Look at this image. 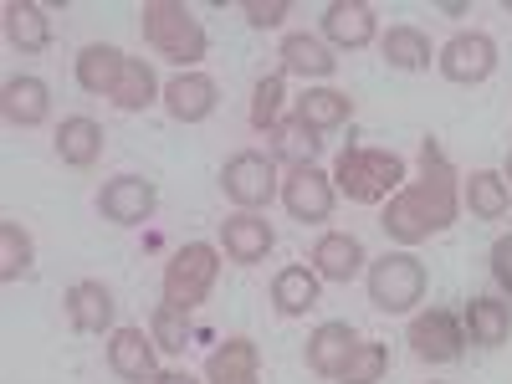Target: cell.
Segmentation results:
<instances>
[{
  "label": "cell",
  "instance_id": "20",
  "mask_svg": "<svg viewBox=\"0 0 512 384\" xmlns=\"http://www.w3.org/2000/svg\"><path fill=\"white\" fill-rule=\"evenodd\" d=\"M6 36L11 47L21 52H47L52 47V21H47V6H31V0H6Z\"/></svg>",
  "mask_w": 512,
  "mask_h": 384
},
{
  "label": "cell",
  "instance_id": "5",
  "mask_svg": "<svg viewBox=\"0 0 512 384\" xmlns=\"http://www.w3.org/2000/svg\"><path fill=\"white\" fill-rule=\"evenodd\" d=\"M364 282H369V303L379 313H410L425 297V267L410 251H384Z\"/></svg>",
  "mask_w": 512,
  "mask_h": 384
},
{
  "label": "cell",
  "instance_id": "18",
  "mask_svg": "<svg viewBox=\"0 0 512 384\" xmlns=\"http://www.w3.org/2000/svg\"><path fill=\"white\" fill-rule=\"evenodd\" d=\"M210 384H262V354L251 338H226V344L205 359Z\"/></svg>",
  "mask_w": 512,
  "mask_h": 384
},
{
  "label": "cell",
  "instance_id": "25",
  "mask_svg": "<svg viewBox=\"0 0 512 384\" xmlns=\"http://www.w3.org/2000/svg\"><path fill=\"white\" fill-rule=\"evenodd\" d=\"M318 272L313 267H282L277 277H272V303H277V313H287V318H297V313H308L313 303H318Z\"/></svg>",
  "mask_w": 512,
  "mask_h": 384
},
{
  "label": "cell",
  "instance_id": "29",
  "mask_svg": "<svg viewBox=\"0 0 512 384\" xmlns=\"http://www.w3.org/2000/svg\"><path fill=\"white\" fill-rule=\"evenodd\" d=\"M379 47H384V62L400 67V72L431 67V41H425V31H415V26H390L379 36Z\"/></svg>",
  "mask_w": 512,
  "mask_h": 384
},
{
  "label": "cell",
  "instance_id": "14",
  "mask_svg": "<svg viewBox=\"0 0 512 384\" xmlns=\"http://www.w3.org/2000/svg\"><path fill=\"white\" fill-rule=\"evenodd\" d=\"M154 338H144V328H113V338H108V364H113V374L118 379H128V384H149L154 374H159V359H154Z\"/></svg>",
  "mask_w": 512,
  "mask_h": 384
},
{
  "label": "cell",
  "instance_id": "33",
  "mask_svg": "<svg viewBox=\"0 0 512 384\" xmlns=\"http://www.w3.org/2000/svg\"><path fill=\"white\" fill-rule=\"evenodd\" d=\"M282 98H287V88H282L277 72L256 82V88H251V128L272 134V128H277V113H282Z\"/></svg>",
  "mask_w": 512,
  "mask_h": 384
},
{
  "label": "cell",
  "instance_id": "4",
  "mask_svg": "<svg viewBox=\"0 0 512 384\" xmlns=\"http://www.w3.org/2000/svg\"><path fill=\"white\" fill-rule=\"evenodd\" d=\"M216 277H221V251L210 241H190V246H180L175 256H169V267H164V303L190 313L210 297Z\"/></svg>",
  "mask_w": 512,
  "mask_h": 384
},
{
  "label": "cell",
  "instance_id": "7",
  "mask_svg": "<svg viewBox=\"0 0 512 384\" xmlns=\"http://www.w3.org/2000/svg\"><path fill=\"white\" fill-rule=\"evenodd\" d=\"M436 67H441L446 82H461V88L487 82V77L497 72V41H492L487 31H461V36H451L446 47H441Z\"/></svg>",
  "mask_w": 512,
  "mask_h": 384
},
{
  "label": "cell",
  "instance_id": "3",
  "mask_svg": "<svg viewBox=\"0 0 512 384\" xmlns=\"http://www.w3.org/2000/svg\"><path fill=\"white\" fill-rule=\"evenodd\" d=\"M333 190L359 205H379L405 190V159L395 149H344L333 164Z\"/></svg>",
  "mask_w": 512,
  "mask_h": 384
},
{
  "label": "cell",
  "instance_id": "22",
  "mask_svg": "<svg viewBox=\"0 0 512 384\" xmlns=\"http://www.w3.org/2000/svg\"><path fill=\"white\" fill-rule=\"evenodd\" d=\"M123 52L118 47H103V41H93V47H82L77 57V82H82V93H98V98H113L118 88V77H123Z\"/></svg>",
  "mask_w": 512,
  "mask_h": 384
},
{
  "label": "cell",
  "instance_id": "15",
  "mask_svg": "<svg viewBox=\"0 0 512 384\" xmlns=\"http://www.w3.org/2000/svg\"><path fill=\"white\" fill-rule=\"evenodd\" d=\"M374 31H379V21H374V6H364V0H333V6L323 11V36L344 52L369 47Z\"/></svg>",
  "mask_w": 512,
  "mask_h": 384
},
{
  "label": "cell",
  "instance_id": "10",
  "mask_svg": "<svg viewBox=\"0 0 512 384\" xmlns=\"http://www.w3.org/2000/svg\"><path fill=\"white\" fill-rule=\"evenodd\" d=\"M282 205L292 221H328L333 216V175H323V169H292V175L282 180Z\"/></svg>",
  "mask_w": 512,
  "mask_h": 384
},
{
  "label": "cell",
  "instance_id": "23",
  "mask_svg": "<svg viewBox=\"0 0 512 384\" xmlns=\"http://www.w3.org/2000/svg\"><path fill=\"white\" fill-rule=\"evenodd\" d=\"M57 154H62V164H72V169H88V164H98V154H103V123H93V118H62V128H57Z\"/></svg>",
  "mask_w": 512,
  "mask_h": 384
},
{
  "label": "cell",
  "instance_id": "32",
  "mask_svg": "<svg viewBox=\"0 0 512 384\" xmlns=\"http://www.w3.org/2000/svg\"><path fill=\"white\" fill-rule=\"evenodd\" d=\"M149 338L164 354H185V344H190V313L175 308V303H159L154 318H149Z\"/></svg>",
  "mask_w": 512,
  "mask_h": 384
},
{
  "label": "cell",
  "instance_id": "36",
  "mask_svg": "<svg viewBox=\"0 0 512 384\" xmlns=\"http://www.w3.org/2000/svg\"><path fill=\"white\" fill-rule=\"evenodd\" d=\"M492 277L502 292H512V236H497L492 241Z\"/></svg>",
  "mask_w": 512,
  "mask_h": 384
},
{
  "label": "cell",
  "instance_id": "30",
  "mask_svg": "<svg viewBox=\"0 0 512 384\" xmlns=\"http://www.w3.org/2000/svg\"><path fill=\"white\" fill-rule=\"evenodd\" d=\"M154 98H164L154 67L139 62V57H128V62H123V77H118V88H113V103H118L123 113H139V108H149Z\"/></svg>",
  "mask_w": 512,
  "mask_h": 384
},
{
  "label": "cell",
  "instance_id": "31",
  "mask_svg": "<svg viewBox=\"0 0 512 384\" xmlns=\"http://www.w3.org/2000/svg\"><path fill=\"white\" fill-rule=\"evenodd\" d=\"M31 236L21 231V221H0V282H16L31 272Z\"/></svg>",
  "mask_w": 512,
  "mask_h": 384
},
{
  "label": "cell",
  "instance_id": "37",
  "mask_svg": "<svg viewBox=\"0 0 512 384\" xmlns=\"http://www.w3.org/2000/svg\"><path fill=\"white\" fill-rule=\"evenodd\" d=\"M149 384H195V374H185V369H164V374H154Z\"/></svg>",
  "mask_w": 512,
  "mask_h": 384
},
{
  "label": "cell",
  "instance_id": "19",
  "mask_svg": "<svg viewBox=\"0 0 512 384\" xmlns=\"http://www.w3.org/2000/svg\"><path fill=\"white\" fill-rule=\"evenodd\" d=\"M67 318H72V328L77 333H108L113 328V292L103 287V282H72L67 287Z\"/></svg>",
  "mask_w": 512,
  "mask_h": 384
},
{
  "label": "cell",
  "instance_id": "6",
  "mask_svg": "<svg viewBox=\"0 0 512 384\" xmlns=\"http://www.w3.org/2000/svg\"><path fill=\"white\" fill-rule=\"evenodd\" d=\"M221 190H226V200H236L241 210H262V205H272V195L282 190V185H277V159L262 154V149H241V154H231L226 169H221Z\"/></svg>",
  "mask_w": 512,
  "mask_h": 384
},
{
  "label": "cell",
  "instance_id": "27",
  "mask_svg": "<svg viewBox=\"0 0 512 384\" xmlns=\"http://www.w3.org/2000/svg\"><path fill=\"white\" fill-rule=\"evenodd\" d=\"M282 67H287V72H297V77H333L338 57L323 47L318 36L292 31V36H282Z\"/></svg>",
  "mask_w": 512,
  "mask_h": 384
},
{
  "label": "cell",
  "instance_id": "2",
  "mask_svg": "<svg viewBox=\"0 0 512 384\" xmlns=\"http://www.w3.org/2000/svg\"><path fill=\"white\" fill-rule=\"evenodd\" d=\"M139 31H144V41L159 52V57H169L175 67H195L200 57H205V47H210V36H205V26L180 6V0H144V11H139Z\"/></svg>",
  "mask_w": 512,
  "mask_h": 384
},
{
  "label": "cell",
  "instance_id": "21",
  "mask_svg": "<svg viewBox=\"0 0 512 384\" xmlns=\"http://www.w3.org/2000/svg\"><path fill=\"white\" fill-rule=\"evenodd\" d=\"M272 159L277 164H292V169H313V159H318V149H323V139L313 134V128L303 123V118H277V128H272Z\"/></svg>",
  "mask_w": 512,
  "mask_h": 384
},
{
  "label": "cell",
  "instance_id": "8",
  "mask_svg": "<svg viewBox=\"0 0 512 384\" xmlns=\"http://www.w3.org/2000/svg\"><path fill=\"white\" fill-rule=\"evenodd\" d=\"M98 210H103V221H113V226H144L159 210V190L144 175H118V180H108L98 190Z\"/></svg>",
  "mask_w": 512,
  "mask_h": 384
},
{
  "label": "cell",
  "instance_id": "39",
  "mask_svg": "<svg viewBox=\"0 0 512 384\" xmlns=\"http://www.w3.org/2000/svg\"><path fill=\"white\" fill-rule=\"evenodd\" d=\"M502 11H507V16H512V0H502Z\"/></svg>",
  "mask_w": 512,
  "mask_h": 384
},
{
  "label": "cell",
  "instance_id": "38",
  "mask_svg": "<svg viewBox=\"0 0 512 384\" xmlns=\"http://www.w3.org/2000/svg\"><path fill=\"white\" fill-rule=\"evenodd\" d=\"M502 180H507V190H512V154H507V164H502Z\"/></svg>",
  "mask_w": 512,
  "mask_h": 384
},
{
  "label": "cell",
  "instance_id": "12",
  "mask_svg": "<svg viewBox=\"0 0 512 384\" xmlns=\"http://www.w3.org/2000/svg\"><path fill=\"white\" fill-rule=\"evenodd\" d=\"M272 241H277V236H272L267 216H256V210H236V216H226V221H221V246H226L231 262H241V267L267 262Z\"/></svg>",
  "mask_w": 512,
  "mask_h": 384
},
{
  "label": "cell",
  "instance_id": "24",
  "mask_svg": "<svg viewBox=\"0 0 512 384\" xmlns=\"http://www.w3.org/2000/svg\"><path fill=\"white\" fill-rule=\"evenodd\" d=\"M297 118H303L313 134H328V128L354 118V98L338 93V88H308L303 98H297Z\"/></svg>",
  "mask_w": 512,
  "mask_h": 384
},
{
  "label": "cell",
  "instance_id": "17",
  "mask_svg": "<svg viewBox=\"0 0 512 384\" xmlns=\"http://www.w3.org/2000/svg\"><path fill=\"white\" fill-rule=\"evenodd\" d=\"M313 272H318L323 282H354V277L364 272V246H359V236H349V231L318 236V246H313Z\"/></svg>",
  "mask_w": 512,
  "mask_h": 384
},
{
  "label": "cell",
  "instance_id": "28",
  "mask_svg": "<svg viewBox=\"0 0 512 384\" xmlns=\"http://www.w3.org/2000/svg\"><path fill=\"white\" fill-rule=\"evenodd\" d=\"M466 205H472L477 221H502L512 210V190L497 169H472V180H466Z\"/></svg>",
  "mask_w": 512,
  "mask_h": 384
},
{
  "label": "cell",
  "instance_id": "13",
  "mask_svg": "<svg viewBox=\"0 0 512 384\" xmlns=\"http://www.w3.org/2000/svg\"><path fill=\"white\" fill-rule=\"evenodd\" d=\"M0 113H6V123L16 128H36L52 118V88L41 77L21 72V77H6V88H0Z\"/></svg>",
  "mask_w": 512,
  "mask_h": 384
},
{
  "label": "cell",
  "instance_id": "34",
  "mask_svg": "<svg viewBox=\"0 0 512 384\" xmlns=\"http://www.w3.org/2000/svg\"><path fill=\"white\" fill-rule=\"evenodd\" d=\"M384 364H390V349H384V344H359L354 359L344 364V374H338V384H379Z\"/></svg>",
  "mask_w": 512,
  "mask_h": 384
},
{
  "label": "cell",
  "instance_id": "35",
  "mask_svg": "<svg viewBox=\"0 0 512 384\" xmlns=\"http://www.w3.org/2000/svg\"><path fill=\"white\" fill-rule=\"evenodd\" d=\"M241 11H246V21L256 31H267V26H282L292 6H287V0H241Z\"/></svg>",
  "mask_w": 512,
  "mask_h": 384
},
{
  "label": "cell",
  "instance_id": "11",
  "mask_svg": "<svg viewBox=\"0 0 512 384\" xmlns=\"http://www.w3.org/2000/svg\"><path fill=\"white\" fill-rule=\"evenodd\" d=\"M216 103H221V88H216V77H205V72H180V77H169V88H164V113L175 123H205L216 113Z\"/></svg>",
  "mask_w": 512,
  "mask_h": 384
},
{
  "label": "cell",
  "instance_id": "16",
  "mask_svg": "<svg viewBox=\"0 0 512 384\" xmlns=\"http://www.w3.org/2000/svg\"><path fill=\"white\" fill-rule=\"evenodd\" d=\"M354 349H359V333L349 323H318L308 338V369L323 379H338L344 364L354 359Z\"/></svg>",
  "mask_w": 512,
  "mask_h": 384
},
{
  "label": "cell",
  "instance_id": "1",
  "mask_svg": "<svg viewBox=\"0 0 512 384\" xmlns=\"http://www.w3.org/2000/svg\"><path fill=\"white\" fill-rule=\"evenodd\" d=\"M451 221H456V169L436 139H425L420 144V180H410L400 195H390L379 226L400 246H420L436 231H446Z\"/></svg>",
  "mask_w": 512,
  "mask_h": 384
},
{
  "label": "cell",
  "instance_id": "26",
  "mask_svg": "<svg viewBox=\"0 0 512 384\" xmlns=\"http://www.w3.org/2000/svg\"><path fill=\"white\" fill-rule=\"evenodd\" d=\"M466 333H472V344H482V349L507 344V333H512V308L497 303V297H472V303H466Z\"/></svg>",
  "mask_w": 512,
  "mask_h": 384
},
{
  "label": "cell",
  "instance_id": "9",
  "mask_svg": "<svg viewBox=\"0 0 512 384\" xmlns=\"http://www.w3.org/2000/svg\"><path fill=\"white\" fill-rule=\"evenodd\" d=\"M410 349H415V359H425V364H456L461 349H466V333H461L456 313H446V308L420 313V318L410 323Z\"/></svg>",
  "mask_w": 512,
  "mask_h": 384
}]
</instances>
